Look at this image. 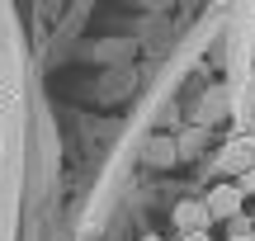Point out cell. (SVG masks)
Here are the masks:
<instances>
[{
  "instance_id": "1",
  "label": "cell",
  "mask_w": 255,
  "mask_h": 241,
  "mask_svg": "<svg viewBox=\"0 0 255 241\" xmlns=\"http://www.w3.org/2000/svg\"><path fill=\"white\" fill-rule=\"evenodd\" d=\"M241 199H246V194H241V185H232V180H227V185H218L208 199H203V208H208V218H237Z\"/></svg>"
},
{
  "instance_id": "2",
  "label": "cell",
  "mask_w": 255,
  "mask_h": 241,
  "mask_svg": "<svg viewBox=\"0 0 255 241\" xmlns=\"http://www.w3.org/2000/svg\"><path fill=\"white\" fill-rule=\"evenodd\" d=\"M222 170H255V137H237L222 147Z\"/></svg>"
},
{
  "instance_id": "3",
  "label": "cell",
  "mask_w": 255,
  "mask_h": 241,
  "mask_svg": "<svg viewBox=\"0 0 255 241\" xmlns=\"http://www.w3.org/2000/svg\"><path fill=\"white\" fill-rule=\"evenodd\" d=\"M175 227H180L184 237L208 232V208H203V204H180V208H175Z\"/></svg>"
},
{
  "instance_id": "4",
  "label": "cell",
  "mask_w": 255,
  "mask_h": 241,
  "mask_svg": "<svg viewBox=\"0 0 255 241\" xmlns=\"http://www.w3.org/2000/svg\"><path fill=\"white\" fill-rule=\"evenodd\" d=\"M184 241H208V232H194V237H184Z\"/></svg>"
},
{
  "instance_id": "5",
  "label": "cell",
  "mask_w": 255,
  "mask_h": 241,
  "mask_svg": "<svg viewBox=\"0 0 255 241\" xmlns=\"http://www.w3.org/2000/svg\"><path fill=\"white\" fill-rule=\"evenodd\" d=\"M232 241H251V237H232Z\"/></svg>"
},
{
  "instance_id": "6",
  "label": "cell",
  "mask_w": 255,
  "mask_h": 241,
  "mask_svg": "<svg viewBox=\"0 0 255 241\" xmlns=\"http://www.w3.org/2000/svg\"><path fill=\"white\" fill-rule=\"evenodd\" d=\"M251 90H255V76H251Z\"/></svg>"
},
{
  "instance_id": "7",
  "label": "cell",
  "mask_w": 255,
  "mask_h": 241,
  "mask_svg": "<svg viewBox=\"0 0 255 241\" xmlns=\"http://www.w3.org/2000/svg\"><path fill=\"white\" fill-rule=\"evenodd\" d=\"M146 241H161V237H146Z\"/></svg>"
}]
</instances>
